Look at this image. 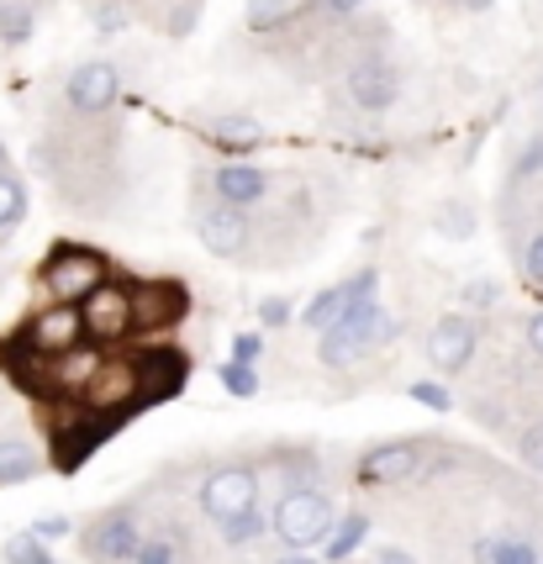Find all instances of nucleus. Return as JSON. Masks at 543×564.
<instances>
[{"label":"nucleus","mask_w":543,"mask_h":564,"mask_svg":"<svg viewBox=\"0 0 543 564\" xmlns=\"http://www.w3.org/2000/svg\"><path fill=\"white\" fill-rule=\"evenodd\" d=\"M380 333V306H374V295H354L344 312H338V322L333 327H322V365L327 369H344L354 365L365 348H370V338Z\"/></svg>","instance_id":"obj_1"},{"label":"nucleus","mask_w":543,"mask_h":564,"mask_svg":"<svg viewBox=\"0 0 543 564\" xmlns=\"http://www.w3.org/2000/svg\"><path fill=\"white\" fill-rule=\"evenodd\" d=\"M274 533H280V543H291V549L322 543L333 533V507H327V496H317V491L280 496V507H274Z\"/></svg>","instance_id":"obj_2"},{"label":"nucleus","mask_w":543,"mask_h":564,"mask_svg":"<svg viewBox=\"0 0 543 564\" xmlns=\"http://www.w3.org/2000/svg\"><path fill=\"white\" fill-rule=\"evenodd\" d=\"M79 327H85V338H96V344H117L132 333V291L117 285V280H100L96 291L79 301Z\"/></svg>","instance_id":"obj_3"},{"label":"nucleus","mask_w":543,"mask_h":564,"mask_svg":"<svg viewBox=\"0 0 543 564\" xmlns=\"http://www.w3.org/2000/svg\"><path fill=\"white\" fill-rule=\"evenodd\" d=\"M100 280H106V264H100V253H90V248H64V253H53V259H48V291H53V301H69V306H79V301L96 291Z\"/></svg>","instance_id":"obj_4"},{"label":"nucleus","mask_w":543,"mask_h":564,"mask_svg":"<svg viewBox=\"0 0 543 564\" xmlns=\"http://www.w3.org/2000/svg\"><path fill=\"white\" fill-rule=\"evenodd\" d=\"M253 496H259V475L253 469H217L206 486H200V507L206 517H232V512H248L253 507Z\"/></svg>","instance_id":"obj_5"},{"label":"nucleus","mask_w":543,"mask_h":564,"mask_svg":"<svg viewBox=\"0 0 543 564\" xmlns=\"http://www.w3.org/2000/svg\"><path fill=\"white\" fill-rule=\"evenodd\" d=\"M138 522L132 517H100L96 528L85 533V554L96 564H122V560H132L138 554Z\"/></svg>","instance_id":"obj_6"},{"label":"nucleus","mask_w":543,"mask_h":564,"mask_svg":"<svg viewBox=\"0 0 543 564\" xmlns=\"http://www.w3.org/2000/svg\"><path fill=\"white\" fill-rule=\"evenodd\" d=\"M26 338H32L37 354H64V348H75L79 338H85V327H79V306H69V301L48 306L43 317H32Z\"/></svg>","instance_id":"obj_7"},{"label":"nucleus","mask_w":543,"mask_h":564,"mask_svg":"<svg viewBox=\"0 0 543 564\" xmlns=\"http://www.w3.org/2000/svg\"><path fill=\"white\" fill-rule=\"evenodd\" d=\"M196 227H200V243L211 248V253H222V259H232V253H243V248H248L243 206H227V200H222V206H211Z\"/></svg>","instance_id":"obj_8"},{"label":"nucleus","mask_w":543,"mask_h":564,"mask_svg":"<svg viewBox=\"0 0 543 564\" xmlns=\"http://www.w3.org/2000/svg\"><path fill=\"white\" fill-rule=\"evenodd\" d=\"M469 354H475V327H469L465 317H444L438 327H433V338H427V359H433V369L454 375V369L469 365Z\"/></svg>","instance_id":"obj_9"},{"label":"nucleus","mask_w":543,"mask_h":564,"mask_svg":"<svg viewBox=\"0 0 543 564\" xmlns=\"http://www.w3.org/2000/svg\"><path fill=\"white\" fill-rule=\"evenodd\" d=\"M117 90H122V79H117L111 64H79L69 74V106L75 111H106L117 100Z\"/></svg>","instance_id":"obj_10"},{"label":"nucleus","mask_w":543,"mask_h":564,"mask_svg":"<svg viewBox=\"0 0 543 564\" xmlns=\"http://www.w3.org/2000/svg\"><path fill=\"white\" fill-rule=\"evenodd\" d=\"M348 90H354V100L365 106V111H385L395 100V90H401V79H395L391 64H380V58H365L359 69L348 74Z\"/></svg>","instance_id":"obj_11"},{"label":"nucleus","mask_w":543,"mask_h":564,"mask_svg":"<svg viewBox=\"0 0 543 564\" xmlns=\"http://www.w3.org/2000/svg\"><path fill=\"white\" fill-rule=\"evenodd\" d=\"M422 448L417 443H380L365 454V465H359V480H370V486H385V480H406L412 469H417Z\"/></svg>","instance_id":"obj_12"},{"label":"nucleus","mask_w":543,"mask_h":564,"mask_svg":"<svg viewBox=\"0 0 543 564\" xmlns=\"http://www.w3.org/2000/svg\"><path fill=\"white\" fill-rule=\"evenodd\" d=\"M180 312H185V291H174V285H138L132 291V327L174 322Z\"/></svg>","instance_id":"obj_13"},{"label":"nucleus","mask_w":543,"mask_h":564,"mask_svg":"<svg viewBox=\"0 0 543 564\" xmlns=\"http://www.w3.org/2000/svg\"><path fill=\"white\" fill-rule=\"evenodd\" d=\"M53 359V391H85L90 386V375H96L106 359H100L96 348H64V354H48Z\"/></svg>","instance_id":"obj_14"},{"label":"nucleus","mask_w":543,"mask_h":564,"mask_svg":"<svg viewBox=\"0 0 543 564\" xmlns=\"http://www.w3.org/2000/svg\"><path fill=\"white\" fill-rule=\"evenodd\" d=\"M270 191V180L253 170V164H227L222 174H217V196L227 200V206H248V200H259Z\"/></svg>","instance_id":"obj_15"},{"label":"nucleus","mask_w":543,"mask_h":564,"mask_svg":"<svg viewBox=\"0 0 543 564\" xmlns=\"http://www.w3.org/2000/svg\"><path fill=\"white\" fill-rule=\"evenodd\" d=\"M85 391H90V401H96V406H111V401L122 406L127 395L143 391V386H138V369H127V365L106 369V365H100L96 375H90V386H85Z\"/></svg>","instance_id":"obj_16"},{"label":"nucleus","mask_w":543,"mask_h":564,"mask_svg":"<svg viewBox=\"0 0 543 564\" xmlns=\"http://www.w3.org/2000/svg\"><path fill=\"white\" fill-rule=\"evenodd\" d=\"M180 380H185V359L170 354V348H159V354H153V365H149V375H138V386H143V391H159V395L180 391Z\"/></svg>","instance_id":"obj_17"},{"label":"nucleus","mask_w":543,"mask_h":564,"mask_svg":"<svg viewBox=\"0 0 543 564\" xmlns=\"http://www.w3.org/2000/svg\"><path fill=\"white\" fill-rule=\"evenodd\" d=\"M217 143L232 148V153H248V148L264 143V127L248 122V117H227V122H217Z\"/></svg>","instance_id":"obj_18"},{"label":"nucleus","mask_w":543,"mask_h":564,"mask_svg":"<svg viewBox=\"0 0 543 564\" xmlns=\"http://www.w3.org/2000/svg\"><path fill=\"white\" fill-rule=\"evenodd\" d=\"M32 469H37V459H32V448H26V443H0V486L26 480Z\"/></svg>","instance_id":"obj_19"},{"label":"nucleus","mask_w":543,"mask_h":564,"mask_svg":"<svg viewBox=\"0 0 543 564\" xmlns=\"http://www.w3.org/2000/svg\"><path fill=\"white\" fill-rule=\"evenodd\" d=\"M322 543H327V560H348V554L365 543V517H348L344 528H338V533H327Z\"/></svg>","instance_id":"obj_20"},{"label":"nucleus","mask_w":543,"mask_h":564,"mask_svg":"<svg viewBox=\"0 0 543 564\" xmlns=\"http://www.w3.org/2000/svg\"><path fill=\"white\" fill-rule=\"evenodd\" d=\"M6 560H11V564H58L48 549H43V539H37V533H17V539L6 543Z\"/></svg>","instance_id":"obj_21"},{"label":"nucleus","mask_w":543,"mask_h":564,"mask_svg":"<svg viewBox=\"0 0 543 564\" xmlns=\"http://www.w3.org/2000/svg\"><path fill=\"white\" fill-rule=\"evenodd\" d=\"M22 212H26V191H22V180L0 174V227L22 221Z\"/></svg>","instance_id":"obj_22"},{"label":"nucleus","mask_w":543,"mask_h":564,"mask_svg":"<svg viewBox=\"0 0 543 564\" xmlns=\"http://www.w3.org/2000/svg\"><path fill=\"white\" fill-rule=\"evenodd\" d=\"M259 528H264V522L253 517V507H248V512H232V517H222V539H227V543H248V539H253V533H259Z\"/></svg>","instance_id":"obj_23"},{"label":"nucleus","mask_w":543,"mask_h":564,"mask_svg":"<svg viewBox=\"0 0 543 564\" xmlns=\"http://www.w3.org/2000/svg\"><path fill=\"white\" fill-rule=\"evenodd\" d=\"M26 32H32V17H26L22 6H0V37H11V43H22Z\"/></svg>","instance_id":"obj_24"},{"label":"nucleus","mask_w":543,"mask_h":564,"mask_svg":"<svg viewBox=\"0 0 543 564\" xmlns=\"http://www.w3.org/2000/svg\"><path fill=\"white\" fill-rule=\"evenodd\" d=\"M222 386H227V391H232V395H253V391H259V380H253V369H248V365H238V359H232V365L222 369Z\"/></svg>","instance_id":"obj_25"},{"label":"nucleus","mask_w":543,"mask_h":564,"mask_svg":"<svg viewBox=\"0 0 543 564\" xmlns=\"http://www.w3.org/2000/svg\"><path fill=\"white\" fill-rule=\"evenodd\" d=\"M280 17H285V0H253V6H248V26H259V32L274 26Z\"/></svg>","instance_id":"obj_26"},{"label":"nucleus","mask_w":543,"mask_h":564,"mask_svg":"<svg viewBox=\"0 0 543 564\" xmlns=\"http://www.w3.org/2000/svg\"><path fill=\"white\" fill-rule=\"evenodd\" d=\"M491 564H539L528 543H491Z\"/></svg>","instance_id":"obj_27"},{"label":"nucleus","mask_w":543,"mask_h":564,"mask_svg":"<svg viewBox=\"0 0 543 564\" xmlns=\"http://www.w3.org/2000/svg\"><path fill=\"white\" fill-rule=\"evenodd\" d=\"M412 401L433 406V412H448V406H454V401H448V391H444V386H433V380H417V386H412Z\"/></svg>","instance_id":"obj_28"},{"label":"nucleus","mask_w":543,"mask_h":564,"mask_svg":"<svg viewBox=\"0 0 543 564\" xmlns=\"http://www.w3.org/2000/svg\"><path fill=\"white\" fill-rule=\"evenodd\" d=\"M138 564H174V549L170 543H138V554H132Z\"/></svg>","instance_id":"obj_29"},{"label":"nucleus","mask_w":543,"mask_h":564,"mask_svg":"<svg viewBox=\"0 0 543 564\" xmlns=\"http://www.w3.org/2000/svg\"><path fill=\"white\" fill-rule=\"evenodd\" d=\"M259 317H264V327H285V322H291V301H280V295H274V301L259 306Z\"/></svg>","instance_id":"obj_30"},{"label":"nucleus","mask_w":543,"mask_h":564,"mask_svg":"<svg viewBox=\"0 0 543 564\" xmlns=\"http://www.w3.org/2000/svg\"><path fill=\"white\" fill-rule=\"evenodd\" d=\"M522 270H528V280H539V285H543V232L528 243V253H522Z\"/></svg>","instance_id":"obj_31"},{"label":"nucleus","mask_w":543,"mask_h":564,"mask_svg":"<svg viewBox=\"0 0 543 564\" xmlns=\"http://www.w3.org/2000/svg\"><path fill=\"white\" fill-rule=\"evenodd\" d=\"M259 338H253V333H243V338H238V344H232V359H238V365H253V359H259Z\"/></svg>","instance_id":"obj_32"},{"label":"nucleus","mask_w":543,"mask_h":564,"mask_svg":"<svg viewBox=\"0 0 543 564\" xmlns=\"http://www.w3.org/2000/svg\"><path fill=\"white\" fill-rule=\"evenodd\" d=\"M32 533H37V539H64V533H69V517H43Z\"/></svg>","instance_id":"obj_33"},{"label":"nucleus","mask_w":543,"mask_h":564,"mask_svg":"<svg viewBox=\"0 0 543 564\" xmlns=\"http://www.w3.org/2000/svg\"><path fill=\"white\" fill-rule=\"evenodd\" d=\"M333 17H354V11H365V0H322Z\"/></svg>","instance_id":"obj_34"},{"label":"nucleus","mask_w":543,"mask_h":564,"mask_svg":"<svg viewBox=\"0 0 543 564\" xmlns=\"http://www.w3.org/2000/svg\"><path fill=\"white\" fill-rule=\"evenodd\" d=\"M528 344H533V354L543 359V312H539L533 322H528Z\"/></svg>","instance_id":"obj_35"},{"label":"nucleus","mask_w":543,"mask_h":564,"mask_svg":"<svg viewBox=\"0 0 543 564\" xmlns=\"http://www.w3.org/2000/svg\"><path fill=\"white\" fill-rule=\"evenodd\" d=\"M522 454H528V459L543 469V438H528V448H522Z\"/></svg>","instance_id":"obj_36"},{"label":"nucleus","mask_w":543,"mask_h":564,"mask_svg":"<svg viewBox=\"0 0 543 564\" xmlns=\"http://www.w3.org/2000/svg\"><path fill=\"white\" fill-rule=\"evenodd\" d=\"M543 164V143L539 148H528V153H522V170H539Z\"/></svg>","instance_id":"obj_37"},{"label":"nucleus","mask_w":543,"mask_h":564,"mask_svg":"<svg viewBox=\"0 0 543 564\" xmlns=\"http://www.w3.org/2000/svg\"><path fill=\"white\" fill-rule=\"evenodd\" d=\"M380 564H412V554H401V549H385V554H380Z\"/></svg>","instance_id":"obj_38"},{"label":"nucleus","mask_w":543,"mask_h":564,"mask_svg":"<svg viewBox=\"0 0 543 564\" xmlns=\"http://www.w3.org/2000/svg\"><path fill=\"white\" fill-rule=\"evenodd\" d=\"M465 6H469V11H491L496 0H465Z\"/></svg>","instance_id":"obj_39"},{"label":"nucleus","mask_w":543,"mask_h":564,"mask_svg":"<svg viewBox=\"0 0 543 564\" xmlns=\"http://www.w3.org/2000/svg\"><path fill=\"white\" fill-rule=\"evenodd\" d=\"M280 564H317V560H280Z\"/></svg>","instance_id":"obj_40"},{"label":"nucleus","mask_w":543,"mask_h":564,"mask_svg":"<svg viewBox=\"0 0 543 564\" xmlns=\"http://www.w3.org/2000/svg\"><path fill=\"white\" fill-rule=\"evenodd\" d=\"M0 159H6V148H0Z\"/></svg>","instance_id":"obj_41"}]
</instances>
